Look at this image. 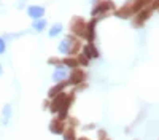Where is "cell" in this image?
<instances>
[{
	"mask_svg": "<svg viewBox=\"0 0 159 140\" xmlns=\"http://www.w3.org/2000/svg\"><path fill=\"white\" fill-rule=\"evenodd\" d=\"M46 27H48V22H46V19L45 18H40V19H34V24H32V29L35 30V32H45L46 30Z\"/></svg>",
	"mask_w": 159,
	"mask_h": 140,
	"instance_id": "cell-13",
	"label": "cell"
},
{
	"mask_svg": "<svg viewBox=\"0 0 159 140\" xmlns=\"http://www.w3.org/2000/svg\"><path fill=\"white\" fill-rule=\"evenodd\" d=\"M62 30H64V25L61 24V22H57V24H54L52 27L48 30V35L51 37V38H56V37H59L61 34H62Z\"/></svg>",
	"mask_w": 159,
	"mask_h": 140,
	"instance_id": "cell-15",
	"label": "cell"
},
{
	"mask_svg": "<svg viewBox=\"0 0 159 140\" xmlns=\"http://www.w3.org/2000/svg\"><path fill=\"white\" fill-rule=\"evenodd\" d=\"M10 118H11V105L7 104L3 107V110H2V120H0V123H2L3 126H7L8 121H10Z\"/></svg>",
	"mask_w": 159,
	"mask_h": 140,
	"instance_id": "cell-14",
	"label": "cell"
},
{
	"mask_svg": "<svg viewBox=\"0 0 159 140\" xmlns=\"http://www.w3.org/2000/svg\"><path fill=\"white\" fill-rule=\"evenodd\" d=\"M69 76H67V67L64 65V64H61V65L56 67V70L52 72V80H54V83H59V81H65Z\"/></svg>",
	"mask_w": 159,
	"mask_h": 140,
	"instance_id": "cell-10",
	"label": "cell"
},
{
	"mask_svg": "<svg viewBox=\"0 0 159 140\" xmlns=\"http://www.w3.org/2000/svg\"><path fill=\"white\" fill-rule=\"evenodd\" d=\"M151 15H153L151 7H147V8H143V10L137 11L135 15L132 16V25H134V27H142V25L151 18Z\"/></svg>",
	"mask_w": 159,
	"mask_h": 140,
	"instance_id": "cell-4",
	"label": "cell"
},
{
	"mask_svg": "<svg viewBox=\"0 0 159 140\" xmlns=\"http://www.w3.org/2000/svg\"><path fill=\"white\" fill-rule=\"evenodd\" d=\"M115 10H116V7L113 3V0H94V7L91 10V16L100 19L107 13L115 11Z\"/></svg>",
	"mask_w": 159,
	"mask_h": 140,
	"instance_id": "cell-2",
	"label": "cell"
},
{
	"mask_svg": "<svg viewBox=\"0 0 159 140\" xmlns=\"http://www.w3.org/2000/svg\"><path fill=\"white\" fill-rule=\"evenodd\" d=\"M59 51L65 56H76L81 51V40L75 35H65L59 43Z\"/></svg>",
	"mask_w": 159,
	"mask_h": 140,
	"instance_id": "cell-1",
	"label": "cell"
},
{
	"mask_svg": "<svg viewBox=\"0 0 159 140\" xmlns=\"http://www.w3.org/2000/svg\"><path fill=\"white\" fill-rule=\"evenodd\" d=\"M62 64L65 67H69V69H75V67H80V64H78V59L73 57V56H67V57H64L62 59Z\"/></svg>",
	"mask_w": 159,
	"mask_h": 140,
	"instance_id": "cell-16",
	"label": "cell"
},
{
	"mask_svg": "<svg viewBox=\"0 0 159 140\" xmlns=\"http://www.w3.org/2000/svg\"><path fill=\"white\" fill-rule=\"evenodd\" d=\"M67 86H69V81H67V80H65V81H59V83H56V84H54V86H52V88L49 89V91H48V97H49V99H51V97H54L56 94L62 93Z\"/></svg>",
	"mask_w": 159,
	"mask_h": 140,
	"instance_id": "cell-12",
	"label": "cell"
},
{
	"mask_svg": "<svg viewBox=\"0 0 159 140\" xmlns=\"http://www.w3.org/2000/svg\"><path fill=\"white\" fill-rule=\"evenodd\" d=\"M67 81H69V84H72V86H78V84H81V83L86 81V73L80 69V67H75V69H72Z\"/></svg>",
	"mask_w": 159,
	"mask_h": 140,
	"instance_id": "cell-6",
	"label": "cell"
},
{
	"mask_svg": "<svg viewBox=\"0 0 159 140\" xmlns=\"http://www.w3.org/2000/svg\"><path fill=\"white\" fill-rule=\"evenodd\" d=\"M27 16L32 19H40L45 16V8L40 5H30L27 7Z\"/></svg>",
	"mask_w": 159,
	"mask_h": 140,
	"instance_id": "cell-11",
	"label": "cell"
},
{
	"mask_svg": "<svg viewBox=\"0 0 159 140\" xmlns=\"http://www.w3.org/2000/svg\"><path fill=\"white\" fill-rule=\"evenodd\" d=\"M76 140H89V138H86V137H80V138H76Z\"/></svg>",
	"mask_w": 159,
	"mask_h": 140,
	"instance_id": "cell-23",
	"label": "cell"
},
{
	"mask_svg": "<svg viewBox=\"0 0 159 140\" xmlns=\"http://www.w3.org/2000/svg\"><path fill=\"white\" fill-rule=\"evenodd\" d=\"M76 59H78V64H80V65H83V67H88V65H89V59L81 53V51H80V53L76 54Z\"/></svg>",
	"mask_w": 159,
	"mask_h": 140,
	"instance_id": "cell-18",
	"label": "cell"
},
{
	"mask_svg": "<svg viewBox=\"0 0 159 140\" xmlns=\"http://www.w3.org/2000/svg\"><path fill=\"white\" fill-rule=\"evenodd\" d=\"M48 64H51V65H61V64H62V61L61 59H57V57H49L48 59Z\"/></svg>",
	"mask_w": 159,
	"mask_h": 140,
	"instance_id": "cell-19",
	"label": "cell"
},
{
	"mask_svg": "<svg viewBox=\"0 0 159 140\" xmlns=\"http://www.w3.org/2000/svg\"><path fill=\"white\" fill-rule=\"evenodd\" d=\"M2 73H3V67H2V62H0V76H2Z\"/></svg>",
	"mask_w": 159,
	"mask_h": 140,
	"instance_id": "cell-22",
	"label": "cell"
},
{
	"mask_svg": "<svg viewBox=\"0 0 159 140\" xmlns=\"http://www.w3.org/2000/svg\"><path fill=\"white\" fill-rule=\"evenodd\" d=\"M22 2H25V0H22Z\"/></svg>",
	"mask_w": 159,
	"mask_h": 140,
	"instance_id": "cell-24",
	"label": "cell"
},
{
	"mask_svg": "<svg viewBox=\"0 0 159 140\" xmlns=\"http://www.w3.org/2000/svg\"><path fill=\"white\" fill-rule=\"evenodd\" d=\"M5 49H7L5 38H2V37H0V54H3V53H5Z\"/></svg>",
	"mask_w": 159,
	"mask_h": 140,
	"instance_id": "cell-20",
	"label": "cell"
},
{
	"mask_svg": "<svg viewBox=\"0 0 159 140\" xmlns=\"http://www.w3.org/2000/svg\"><path fill=\"white\" fill-rule=\"evenodd\" d=\"M62 137L64 140H76V134H75V129L73 127H65V131L62 132Z\"/></svg>",
	"mask_w": 159,
	"mask_h": 140,
	"instance_id": "cell-17",
	"label": "cell"
},
{
	"mask_svg": "<svg viewBox=\"0 0 159 140\" xmlns=\"http://www.w3.org/2000/svg\"><path fill=\"white\" fill-rule=\"evenodd\" d=\"M97 21H99V18H92V19L88 22L84 40H88V42H94V40H96V25H97Z\"/></svg>",
	"mask_w": 159,
	"mask_h": 140,
	"instance_id": "cell-9",
	"label": "cell"
},
{
	"mask_svg": "<svg viewBox=\"0 0 159 140\" xmlns=\"http://www.w3.org/2000/svg\"><path fill=\"white\" fill-rule=\"evenodd\" d=\"M67 93H59V94H56L54 97H51L52 100L49 102V105H48V108H49V111L51 113H57L62 107H64V104H65V99H67Z\"/></svg>",
	"mask_w": 159,
	"mask_h": 140,
	"instance_id": "cell-5",
	"label": "cell"
},
{
	"mask_svg": "<svg viewBox=\"0 0 159 140\" xmlns=\"http://www.w3.org/2000/svg\"><path fill=\"white\" fill-rule=\"evenodd\" d=\"M86 25H88V22H86L83 18L75 16V18L70 21V25H69L70 34L75 35V37H78V38H84V37H86Z\"/></svg>",
	"mask_w": 159,
	"mask_h": 140,
	"instance_id": "cell-3",
	"label": "cell"
},
{
	"mask_svg": "<svg viewBox=\"0 0 159 140\" xmlns=\"http://www.w3.org/2000/svg\"><path fill=\"white\" fill-rule=\"evenodd\" d=\"M65 127H67V126H65V123L62 120L56 118V120H52L49 123V132L54 134V135H62V132L65 131Z\"/></svg>",
	"mask_w": 159,
	"mask_h": 140,
	"instance_id": "cell-8",
	"label": "cell"
},
{
	"mask_svg": "<svg viewBox=\"0 0 159 140\" xmlns=\"http://www.w3.org/2000/svg\"><path fill=\"white\" fill-rule=\"evenodd\" d=\"M150 7H151V10H159V0H153Z\"/></svg>",
	"mask_w": 159,
	"mask_h": 140,
	"instance_id": "cell-21",
	"label": "cell"
},
{
	"mask_svg": "<svg viewBox=\"0 0 159 140\" xmlns=\"http://www.w3.org/2000/svg\"><path fill=\"white\" fill-rule=\"evenodd\" d=\"M81 53L91 61V59H97L99 56H100V53H99V49L94 46V42H88L83 48H81Z\"/></svg>",
	"mask_w": 159,
	"mask_h": 140,
	"instance_id": "cell-7",
	"label": "cell"
}]
</instances>
